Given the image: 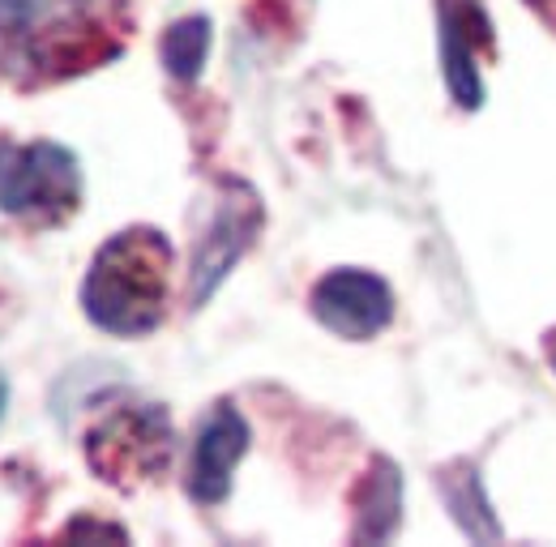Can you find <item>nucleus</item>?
Returning <instances> with one entry per match:
<instances>
[{"instance_id": "10", "label": "nucleus", "mask_w": 556, "mask_h": 547, "mask_svg": "<svg viewBox=\"0 0 556 547\" xmlns=\"http://www.w3.org/2000/svg\"><path fill=\"white\" fill-rule=\"evenodd\" d=\"M210 43H214L210 17H180V22H172L167 35H163V48H159L163 52V68L176 81H193L202 73V65H206Z\"/></svg>"}, {"instance_id": "5", "label": "nucleus", "mask_w": 556, "mask_h": 547, "mask_svg": "<svg viewBox=\"0 0 556 547\" xmlns=\"http://www.w3.org/2000/svg\"><path fill=\"white\" fill-rule=\"evenodd\" d=\"M308 308L330 334L348 342H368L394 321V291L381 274L343 266V270L317 278Z\"/></svg>"}, {"instance_id": "3", "label": "nucleus", "mask_w": 556, "mask_h": 547, "mask_svg": "<svg viewBox=\"0 0 556 547\" xmlns=\"http://www.w3.org/2000/svg\"><path fill=\"white\" fill-rule=\"evenodd\" d=\"M176 449L172 436V419L163 407L134 403V407L112 410L108 419H99L86 436V462L103 483H146L159 471H167Z\"/></svg>"}, {"instance_id": "13", "label": "nucleus", "mask_w": 556, "mask_h": 547, "mask_svg": "<svg viewBox=\"0 0 556 547\" xmlns=\"http://www.w3.org/2000/svg\"><path fill=\"white\" fill-rule=\"evenodd\" d=\"M4 407H9V381L0 377V419H4Z\"/></svg>"}, {"instance_id": "12", "label": "nucleus", "mask_w": 556, "mask_h": 547, "mask_svg": "<svg viewBox=\"0 0 556 547\" xmlns=\"http://www.w3.org/2000/svg\"><path fill=\"white\" fill-rule=\"evenodd\" d=\"M43 0H0V30H22Z\"/></svg>"}, {"instance_id": "8", "label": "nucleus", "mask_w": 556, "mask_h": 547, "mask_svg": "<svg viewBox=\"0 0 556 547\" xmlns=\"http://www.w3.org/2000/svg\"><path fill=\"white\" fill-rule=\"evenodd\" d=\"M103 26V17H99V0H56V9H52V17H48V26H39V30H26V43H30V52H35V61L48 68L52 65H65L77 68L81 61H94L99 52H94V43H99V30Z\"/></svg>"}, {"instance_id": "15", "label": "nucleus", "mask_w": 556, "mask_h": 547, "mask_svg": "<svg viewBox=\"0 0 556 547\" xmlns=\"http://www.w3.org/2000/svg\"><path fill=\"white\" fill-rule=\"evenodd\" d=\"M553 372H556V351H553Z\"/></svg>"}, {"instance_id": "11", "label": "nucleus", "mask_w": 556, "mask_h": 547, "mask_svg": "<svg viewBox=\"0 0 556 547\" xmlns=\"http://www.w3.org/2000/svg\"><path fill=\"white\" fill-rule=\"evenodd\" d=\"M65 539H103V544H125V526L116 522H90V518H77L65 526Z\"/></svg>"}, {"instance_id": "1", "label": "nucleus", "mask_w": 556, "mask_h": 547, "mask_svg": "<svg viewBox=\"0 0 556 547\" xmlns=\"http://www.w3.org/2000/svg\"><path fill=\"white\" fill-rule=\"evenodd\" d=\"M172 295V244L154 227L116 231L81 282L86 317L116 339H146L163 326Z\"/></svg>"}, {"instance_id": "9", "label": "nucleus", "mask_w": 556, "mask_h": 547, "mask_svg": "<svg viewBox=\"0 0 556 547\" xmlns=\"http://www.w3.org/2000/svg\"><path fill=\"white\" fill-rule=\"evenodd\" d=\"M399 518H403V475L394 462L377 458L355 496V539L381 544L399 531Z\"/></svg>"}, {"instance_id": "7", "label": "nucleus", "mask_w": 556, "mask_h": 547, "mask_svg": "<svg viewBox=\"0 0 556 547\" xmlns=\"http://www.w3.org/2000/svg\"><path fill=\"white\" fill-rule=\"evenodd\" d=\"M249 454V423L236 407H214L198 428L193 454H189V496L198 505H218L231 492V479L240 458Z\"/></svg>"}, {"instance_id": "4", "label": "nucleus", "mask_w": 556, "mask_h": 547, "mask_svg": "<svg viewBox=\"0 0 556 547\" xmlns=\"http://www.w3.org/2000/svg\"><path fill=\"white\" fill-rule=\"evenodd\" d=\"M257 227H262L257 193L249 185H227L223 202L210 218L206 236L193 249V266H189V300H193V308H202L210 295L223 287V278L236 270V262L257 240Z\"/></svg>"}, {"instance_id": "2", "label": "nucleus", "mask_w": 556, "mask_h": 547, "mask_svg": "<svg viewBox=\"0 0 556 547\" xmlns=\"http://www.w3.org/2000/svg\"><path fill=\"white\" fill-rule=\"evenodd\" d=\"M81 205V167L56 141L0 145V209L35 222H65Z\"/></svg>"}, {"instance_id": "6", "label": "nucleus", "mask_w": 556, "mask_h": 547, "mask_svg": "<svg viewBox=\"0 0 556 547\" xmlns=\"http://www.w3.org/2000/svg\"><path fill=\"white\" fill-rule=\"evenodd\" d=\"M441 73L458 107L484 103V52H492V17L484 0H437Z\"/></svg>"}, {"instance_id": "14", "label": "nucleus", "mask_w": 556, "mask_h": 547, "mask_svg": "<svg viewBox=\"0 0 556 547\" xmlns=\"http://www.w3.org/2000/svg\"><path fill=\"white\" fill-rule=\"evenodd\" d=\"M531 4H553V0H531Z\"/></svg>"}]
</instances>
